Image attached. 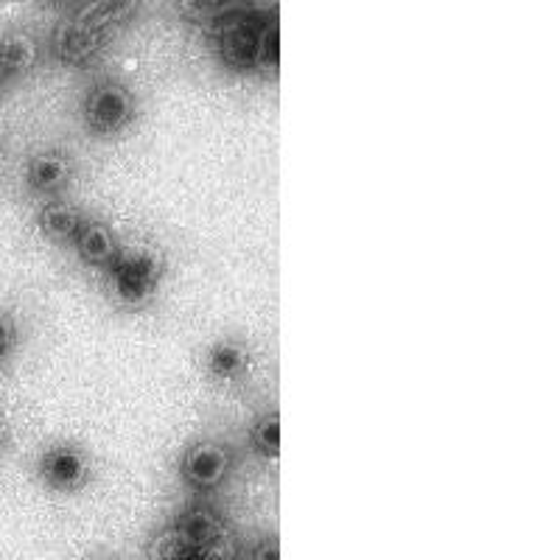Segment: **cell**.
<instances>
[{
  "label": "cell",
  "instance_id": "ac0fdd59",
  "mask_svg": "<svg viewBox=\"0 0 560 560\" xmlns=\"http://www.w3.org/2000/svg\"><path fill=\"white\" fill-rule=\"evenodd\" d=\"M249 560H280L278 535H264L249 549Z\"/></svg>",
  "mask_w": 560,
  "mask_h": 560
},
{
  "label": "cell",
  "instance_id": "e0dca14e",
  "mask_svg": "<svg viewBox=\"0 0 560 560\" xmlns=\"http://www.w3.org/2000/svg\"><path fill=\"white\" fill-rule=\"evenodd\" d=\"M14 348H18V323L9 314H0V362H7Z\"/></svg>",
  "mask_w": 560,
  "mask_h": 560
},
{
  "label": "cell",
  "instance_id": "d6986e66",
  "mask_svg": "<svg viewBox=\"0 0 560 560\" xmlns=\"http://www.w3.org/2000/svg\"><path fill=\"white\" fill-rule=\"evenodd\" d=\"M9 440H12V427H9V418L7 412L0 409V452L9 446Z\"/></svg>",
  "mask_w": 560,
  "mask_h": 560
},
{
  "label": "cell",
  "instance_id": "4fadbf2b",
  "mask_svg": "<svg viewBox=\"0 0 560 560\" xmlns=\"http://www.w3.org/2000/svg\"><path fill=\"white\" fill-rule=\"evenodd\" d=\"M132 12H138V7H135V3L102 0V3H82V7H77V12L70 14L68 20L79 23L82 28H90V32L109 34V28L118 26V23H121V20H127Z\"/></svg>",
  "mask_w": 560,
  "mask_h": 560
},
{
  "label": "cell",
  "instance_id": "ba28073f",
  "mask_svg": "<svg viewBox=\"0 0 560 560\" xmlns=\"http://www.w3.org/2000/svg\"><path fill=\"white\" fill-rule=\"evenodd\" d=\"M249 368H253V353L242 339H219L205 353V370L217 382H238V378L247 376Z\"/></svg>",
  "mask_w": 560,
  "mask_h": 560
},
{
  "label": "cell",
  "instance_id": "7a4b0ae2",
  "mask_svg": "<svg viewBox=\"0 0 560 560\" xmlns=\"http://www.w3.org/2000/svg\"><path fill=\"white\" fill-rule=\"evenodd\" d=\"M84 127L98 138L118 135L135 121L138 115V98L132 90L121 82H102L84 96Z\"/></svg>",
  "mask_w": 560,
  "mask_h": 560
},
{
  "label": "cell",
  "instance_id": "277c9868",
  "mask_svg": "<svg viewBox=\"0 0 560 560\" xmlns=\"http://www.w3.org/2000/svg\"><path fill=\"white\" fill-rule=\"evenodd\" d=\"M233 463H236V454L228 443H219V440H197L194 446L185 448L183 459H179V474L194 490H210L222 488L228 482L230 471H233Z\"/></svg>",
  "mask_w": 560,
  "mask_h": 560
},
{
  "label": "cell",
  "instance_id": "5b68a950",
  "mask_svg": "<svg viewBox=\"0 0 560 560\" xmlns=\"http://www.w3.org/2000/svg\"><path fill=\"white\" fill-rule=\"evenodd\" d=\"M37 474L45 488L59 490V493H77L90 482L93 465L79 446L59 443V446H51L48 452L39 454Z\"/></svg>",
  "mask_w": 560,
  "mask_h": 560
},
{
  "label": "cell",
  "instance_id": "9a60e30c",
  "mask_svg": "<svg viewBox=\"0 0 560 560\" xmlns=\"http://www.w3.org/2000/svg\"><path fill=\"white\" fill-rule=\"evenodd\" d=\"M249 446L258 457L275 459L280 454V418L278 412H264L249 427Z\"/></svg>",
  "mask_w": 560,
  "mask_h": 560
},
{
  "label": "cell",
  "instance_id": "44dd1931",
  "mask_svg": "<svg viewBox=\"0 0 560 560\" xmlns=\"http://www.w3.org/2000/svg\"><path fill=\"white\" fill-rule=\"evenodd\" d=\"M93 560H104V558H93Z\"/></svg>",
  "mask_w": 560,
  "mask_h": 560
},
{
  "label": "cell",
  "instance_id": "5bb4252c",
  "mask_svg": "<svg viewBox=\"0 0 560 560\" xmlns=\"http://www.w3.org/2000/svg\"><path fill=\"white\" fill-rule=\"evenodd\" d=\"M280 65V28L278 18L264 20L258 39H255V57H253V70L255 73H275Z\"/></svg>",
  "mask_w": 560,
  "mask_h": 560
},
{
  "label": "cell",
  "instance_id": "7c38bea8",
  "mask_svg": "<svg viewBox=\"0 0 560 560\" xmlns=\"http://www.w3.org/2000/svg\"><path fill=\"white\" fill-rule=\"evenodd\" d=\"M39 230H43V236H48L51 242H77L79 230H82V224L88 222L84 219L82 210L77 208V205L70 202H48L43 205V210H39Z\"/></svg>",
  "mask_w": 560,
  "mask_h": 560
},
{
  "label": "cell",
  "instance_id": "9c48e42d",
  "mask_svg": "<svg viewBox=\"0 0 560 560\" xmlns=\"http://www.w3.org/2000/svg\"><path fill=\"white\" fill-rule=\"evenodd\" d=\"M172 527L179 535V541L191 549V552H197L199 547H205L217 535H222L228 529V522L210 504H191Z\"/></svg>",
  "mask_w": 560,
  "mask_h": 560
},
{
  "label": "cell",
  "instance_id": "2e32d148",
  "mask_svg": "<svg viewBox=\"0 0 560 560\" xmlns=\"http://www.w3.org/2000/svg\"><path fill=\"white\" fill-rule=\"evenodd\" d=\"M238 555H242V544H238V538L230 533L228 527L222 535H217L213 541L199 547L197 552L191 555V560H238Z\"/></svg>",
  "mask_w": 560,
  "mask_h": 560
},
{
  "label": "cell",
  "instance_id": "3957f363",
  "mask_svg": "<svg viewBox=\"0 0 560 560\" xmlns=\"http://www.w3.org/2000/svg\"><path fill=\"white\" fill-rule=\"evenodd\" d=\"M267 18L269 14H258L238 7L236 12H230L228 18L213 23L210 37L217 43L219 59H222L230 70H236V73H249V70H253L255 39H258V32H261L264 20Z\"/></svg>",
  "mask_w": 560,
  "mask_h": 560
},
{
  "label": "cell",
  "instance_id": "30bf717a",
  "mask_svg": "<svg viewBox=\"0 0 560 560\" xmlns=\"http://www.w3.org/2000/svg\"><path fill=\"white\" fill-rule=\"evenodd\" d=\"M73 247H77L79 258H82L84 264L102 269H107L109 264L118 258V253H121L118 236H115L113 228L104 222H84Z\"/></svg>",
  "mask_w": 560,
  "mask_h": 560
},
{
  "label": "cell",
  "instance_id": "8992f818",
  "mask_svg": "<svg viewBox=\"0 0 560 560\" xmlns=\"http://www.w3.org/2000/svg\"><path fill=\"white\" fill-rule=\"evenodd\" d=\"M107 45V34L90 32L73 20H62L51 32V54L57 62L70 65V68H84L102 54Z\"/></svg>",
  "mask_w": 560,
  "mask_h": 560
},
{
  "label": "cell",
  "instance_id": "8fae6325",
  "mask_svg": "<svg viewBox=\"0 0 560 560\" xmlns=\"http://www.w3.org/2000/svg\"><path fill=\"white\" fill-rule=\"evenodd\" d=\"M39 62V43L32 32H7L0 37V68L7 70L9 82L12 79L32 73L34 65Z\"/></svg>",
  "mask_w": 560,
  "mask_h": 560
},
{
  "label": "cell",
  "instance_id": "52a82bcc",
  "mask_svg": "<svg viewBox=\"0 0 560 560\" xmlns=\"http://www.w3.org/2000/svg\"><path fill=\"white\" fill-rule=\"evenodd\" d=\"M77 172V160L65 149H45L37 152L26 166V185L32 194H59L65 191Z\"/></svg>",
  "mask_w": 560,
  "mask_h": 560
},
{
  "label": "cell",
  "instance_id": "ffe728a7",
  "mask_svg": "<svg viewBox=\"0 0 560 560\" xmlns=\"http://www.w3.org/2000/svg\"><path fill=\"white\" fill-rule=\"evenodd\" d=\"M7 84H9V77H7V70L0 68V93H3V90H7Z\"/></svg>",
  "mask_w": 560,
  "mask_h": 560
},
{
  "label": "cell",
  "instance_id": "6da1fadb",
  "mask_svg": "<svg viewBox=\"0 0 560 560\" xmlns=\"http://www.w3.org/2000/svg\"><path fill=\"white\" fill-rule=\"evenodd\" d=\"M107 275L113 280L115 298L127 306H143L163 280V255L149 247H121L118 258L107 267Z\"/></svg>",
  "mask_w": 560,
  "mask_h": 560
}]
</instances>
